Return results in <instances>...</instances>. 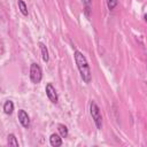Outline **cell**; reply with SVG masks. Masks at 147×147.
Wrapping results in <instances>:
<instances>
[{
    "label": "cell",
    "mask_w": 147,
    "mask_h": 147,
    "mask_svg": "<svg viewBox=\"0 0 147 147\" xmlns=\"http://www.w3.org/2000/svg\"><path fill=\"white\" fill-rule=\"evenodd\" d=\"M74 56H75V61H76V64L79 70L82 79L86 84H88L92 79V74H91V69H90V65H88V62H87L85 55H83V53L79 51H75Z\"/></svg>",
    "instance_id": "6da1fadb"
},
{
    "label": "cell",
    "mask_w": 147,
    "mask_h": 147,
    "mask_svg": "<svg viewBox=\"0 0 147 147\" xmlns=\"http://www.w3.org/2000/svg\"><path fill=\"white\" fill-rule=\"evenodd\" d=\"M90 114L94 121V124L96 126L98 130H101L102 129V116H101V111H100V108L99 106L92 101L91 105H90Z\"/></svg>",
    "instance_id": "7a4b0ae2"
},
{
    "label": "cell",
    "mask_w": 147,
    "mask_h": 147,
    "mask_svg": "<svg viewBox=\"0 0 147 147\" xmlns=\"http://www.w3.org/2000/svg\"><path fill=\"white\" fill-rule=\"evenodd\" d=\"M42 78V71L38 63H31L30 65V79L33 84L40 83Z\"/></svg>",
    "instance_id": "3957f363"
},
{
    "label": "cell",
    "mask_w": 147,
    "mask_h": 147,
    "mask_svg": "<svg viewBox=\"0 0 147 147\" xmlns=\"http://www.w3.org/2000/svg\"><path fill=\"white\" fill-rule=\"evenodd\" d=\"M45 92H46L47 98L51 100V102H53V103H57V101H59L57 93H56L55 87H54L51 83H48V84L46 85V87H45Z\"/></svg>",
    "instance_id": "277c9868"
},
{
    "label": "cell",
    "mask_w": 147,
    "mask_h": 147,
    "mask_svg": "<svg viewBox=\"0 0 147 147\" xmlns=\"http://www.w3.org/2000/svg\"><path fill=\"white\" fill-rule=\"evenodd\" d=\"M17 117H18V121H20V123L22 124L23 127L28 129L30 126V118H29V115H28V113L25 110L20 109L18 114H17Z\"/></svg>",
    "instance_id": "5b68a950"
},
{
    "label": "cell",
    "mask_w": 147,
    "mask_h": 147,
    "mask_svg": "<svg viewBox=\"0 0 147 147\" xmlns=\"http://www.w3.org/2000/svg\"><path fill=\"white\" fill-rule=\"evenodd\" d=\"M49 144L53 146V147H59L62 145V137L56 134V133H53L51 134L49 137Z\"/></svg>",
    "instance_id": "8992f818"
},
{
    "label": "cell",
    "mask_w": 147,
    "mask_h": 147,
    "mask_svg": "<svg viewBox=\"0 0 147 147\" xmlns=\"http://www.w3.org/2000/svg\"><path fill=\"white\" fill-rule=\"evenodd\" d=\"M39 47H40V51H41V57H42L44 62H48L49 55H48V49H47V47H46L45 44H42V42L39 44Z\"/></svg>",
    "instance_id": "52a82bcc"
},
{
    "label": "cell",
    "mask_w": 147,
    "mask_h": 147,
    "mask_svg": "<svg viewBox=\"0 0 147 147\" xmlns=\"http://www.w3.org/2000/svg\"><path fill=\"white\" fill-rule=\"evenodd\" d=\"M13 110H14V103H13V101L7 100V101L3 103V111H5L7 115H10V114L13 113Z\"/></svg>",
    "instance_id": "ba28073f"
},
{
    "label": "cell",
    "mask_w": 147,
    "mask_h": 147,
    "mask_svg": "<svg viewBox=\"0 0 147 147\" xmlns=\"http://www.w3.org/2000/svg\"><path fill=\"white\" fill-rule=\"evenodd\" d=\"M7 141H8V145H9V146L18 147V141H17V139H16L15 134H13V133L8 134V137H7Z\"/></svg>",
    "instance_id": "9c48e42d"
},
{
    "label": "cell",
    "mask_w": 147,
    "mask_h": 147,
    "mask_svg": "<svg viewBox=\"0 0 147 147\" xmlns=\"http://www.w3.org/2000/svg\"><path fill=\"white\" fill-rule=\"evenodd\" d=\"M18 9H20V11L24 15V16H28V7H26V5H25V2L23 1V0H18Z\"/></svg>",
    "instance_id": "30bf717a"
},
{
    "label": "cell",
    "mask_w": 147,
    "mask_h": 147,
    "mask_svg": "<svg viewBox=\"0 0 147 147\" xmlns=\"http://www.w3.org/2000/svg\"><path fill=\"white\" fill-rule=\"evenodd\" d=\"M57 130H59L60 136H61L62 138H67V137H68V127H67L65 125L59 124V125H57Z\"/></svg>",
    "instance_id": "8fae6325"
},
{
    "label": "cell",
    "mask_w": 147,
    "mask_h": 147,
    "mask_svg": "<svg viewBox=\"0 0 147 147\" xmlns=\"http://www.w3.org/2000/svg\"><path fill=\"white\" fill-rule=\"evenodd\" d=\"M106 2H107L108 9H109V10H113V9H115V7L117 6L118 0H106Z\"/></svg>",
    "instance_id": "7c38bea8"
},
{
    "label": "cell",
    "mask_w": 147,
    "mask_h": 147,
    "mask_svg": "<svg viewBox=\"0 0 147 147\" xmlns=\"http://www.w3.org/2000/svg\"><path fill=\"white\" fill-rule=\"evenodd\" d=\"M82 1L85 5V7H90V5L92 3V0H82Z\"/></svg>",
    "instance_id": "4fadbf2b"
},
{
    "label": "cell",
    "mask_w": 147,
    "mask_h": 147,
    "mask_svg": "<svg viewBox=\"0 0 147 147\" xmlns=\"http://www.w3.org/2000/svg\"><path fill=\"white\" fill-rule=\"evenodd\" d=\"M144 18H145V22L147 23V14H145V15H144Z\"/></svg>",
    "instance_id": "5bb4252c"
}]
</instances>
